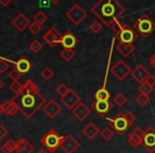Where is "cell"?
I'll return each mask as SVG.
<instances>
[{
  "instance_id": "1",
  "label": "cell",
  "mask_w": 155,
  "mask_h": 153,
  "mask_svg": "<svg viewBox=\"0 0 155 153\" xmlns=\"http://www.w3.org/2000/svg\"><path fill=\"white\" fill-rule=\"evenodd\" d=\"M11 100L17 105L19 112L26 118H31L47 102L45 97L39 93L36 84L31 80L26 81L25 84H22L20 93L14 96Z\"/></svg>"
},
{
  "instance_id": "2",
  "label": "cell",
  "mask_w": 155,
  "mask_h": 153,
  "mask_svg": "<svg viewBox=\"0 0 155 153\" xmlns=\"http://www.w3.org/2000/svg\"><path fill=\"white\" fill-rule=\"evenodd\" d=\"M91 13L95 14L102 24L110 27L115 20L119 19L125 12V8L118 0H99L91 9Z\"/></svg>"
},
{
  "instance_id": "3",
  "label": "cell",
  "mask_w": 155,
  "mask_h": 153,
  "mask_svg": "<svg viewBox=\"0 0 155 153\" xmlns=\"http://www.w3.org/2000/svg\"><path fill=\"white\" fill-rule=\"evenodd\" d=\"M133 28L142 37H148L155 31V22L147 14H142L135 22Z\"/></svg>"
},
{
  "instance_id": "4",
  "label": "cell",
  "mask_w": 155,
  "mask_h": 153,
  "mask_svg": "<svg viewBox=\"0 0 155 153\" xmlns=\"http://www.w3.org/2000/svg\"><path fill=\"white\" fill-rule=\"evenodd\" d=\"M63 136H61L54 129H50L47 133L39 139V142L43 145L45 148L48 149L50 152H55L61 147L63 141Z\"/></svg>"
},
{
  "instance_id": "5",
  "label": "cell",
  "mask_w": 155,
  "mask_h": 153,
  "mask_svg": "<svg viewBox=\"0 0 155 153\" xmlns=\"http://www.w3.org/2000/svg\"><path fill=\"white\" fill-rule=\"evenodd\" d=\"M107 121L110 123V127L114 129V131L119 135H123L127 132V130L131 127L129 120L125 117V114L119 113L114 118H107Z\"/></svg>"
},
{
  "instance_id": "6",
  "label": "cell",
  "mask_w": 155,
  "mask_h": 153,
  "mask_svg": "<svg viewBox=\"0 0 155 153\" xmlns=\"http://www.w3.org/2000/svg\"><path fill=\"white\" fill-rule=\"evenodd\" d=\"M139 34L136 32V30L134 28H132L129 25H124L123 29L116 34V39H118L120 43H125V44H133L136 39L138 38Z\"/></svg>"
},
{
  "instance_id": "7",
  "label": "cell",
  "mask_w": 155,
  "mask_h": 153,
  "mask_svg": "<svg viewBox=\"0 0 155 153\" xmlns=\"http://www.w3.org/2000/svg\"><path fill=\"white\" fill-rule=\"evenodd\" d=\"M131 68L130 66L124 63L122 60H119L115 63L114 65L110 68V72L114 75V77L117 79L118 81H123L127 75H131Z\"/></svg>"
},
{
  "instance_id": "8",
  "label": "cell",
  "mask_w": 155,
  "mask_h": 153,
  "mask_svg": "<svg viewBox=\"0 0 155 153\" xmlns=\"http://www.w3.org/2000/svg\"><path fill=\"white\" fill-rule=\"evenodd\" d=\"M66 17H68L75 26H79L87 17V12L80 5L75 3L71 9H69V11H67Z\"/></svg>"
},
{
  "instance_id": "9",
  "label": "cell",
  "mask_w": 155,
  "mask_h": 153,
  "mask_svg": "<svg viewBox=\"0 0 155 153\" xmlns=\"http://www.w3.org/2000/svg\"><path fill=\"white\" fill-rule=\"evenodd\" d=\"M141 145L144 147L148 152L153 153L155 151V128L149 127L147 131H144L143 138H142Z\"/></svg>"
},
{
  "instance_id": "10",
  "label": "cell",
  "mask_w": 155,
  "mask_h": 153,
  "mask_svg": "<svg viewBox=\"0 0 155 153\" xmlns=\"http://www.w3.org/2000/svg\"><path fill=\"white\" fill-rule=\"evenodd\" d=\"M61 102H62L67 108L72 110L75 105H78V104L81 102V97L78 95L73 89L69 88V91H67L64 96L61 97Z\"/></svg>"
},
{
  "instance_id": "11",
  "label": "cell",
  "mask_w": 155,
  "mask_h": 153,
  "mask_svg": "<svg viewBox=\"0 0 155 153\" xmlns=\"http://www.w3.org/2000/svg\"><path fill=\"white\" fill-rule=\"evenodd\" d=\"M62 35L63 34H61V33L58 32V29L52 27V28H50L49 30L44 34L43 38H44V41L47 43L48 46H50L51 48H54L56 45H58V44L61 43Z\"/></svg>"
},
{
  "instance_id": "12",
  "label": "cell",
  "mask_w": 155,
  "mask_h": 153,
  "mask_svg": "<svg viewBox=\"0 0 155 153\" xmlns=\"http://www.w3.org/2000/svg\"><path fill=\"white\" fill-rule=\"evenodd\" d=\"M61 148L63 149L65 153H74L75 150L80 148V142L78 141L71 134H67L63 138Z\"/></svg>"
},
{
  "instance_id": "13",
  "label": "cell",
  "mask_w": 155,
  "mask_h": 153,
  "mask_svg": "<svg viewBox=\"0 0 155 153\" xmlns=\"http://www.w3.org/2000/svg\"><path fill=\"white\" fill-rule=\"evenodd\" d=\"M113 108H114V104L110 100L107 101H97L96 100L95 102L91 103V108L101 117H105V115L110 111H112Z\"/></svg>"
},
{
  "instance_id": "14",
  "label": "cell",
  "mask_w": 155,
  "mask_h": 153,
  "mask_svg": "<svg viewBox=\"0 0 155 153\" xmlns=\"http://www.w3.org/2000/svg\"><path fill=\"white\" fill-rule=\"evenodd\" d=\"M43 111L47 114L50 119H54L61 112H62V106L58 103L54 99H50L45 103L43 106Z\"/></svg>"
},
{
  "instance_id": "15",
  "label": "cell",
  "mask_w": 155,
  "mask_h": 153,
  "mask_svg": "<svg viewBox=\"0 0 155 153\" xmlns=\"http://www.w3.org/2000/svg\"><path fill=\"white\" fill-rule=\"evenodd\" d=\"M143 134H144V131L141 128L136 127L135 129L130 133V135L127 136V142H129L133 148H137L138 146L141 145Z\"/></svg>"
},
{
  "instance_id": "16",
  "label": "cell",
  "mask_w": 155,
  "mask_h": 153,
  "mask_svg": "<svg viewBox=\"0 0 155 153\" xmlns=\"http://www.w3.org/2000/svg\"><path fill=\"white\" fill-rule=\"evenodd\" d=\"M150 75H151V73L149 72L148 69H147L146 67H144L143 65H141V64L137 65V66H136L135 68L131 71V75L133 77V79L135 81H137L139 84H140V83L146 82L147 78H148Z\"/></svg>"
},
{
  "instance_id": "17",
  "label": "cell",
  "mask_w": 155,
  "mask_h": 153,
  "mask_svg": "<svg viewBox=\"0 0 155 153\" xmlns=\"http://www.w3.org/2000/svg\"><path fill=\"white\" fill-rule=\"evenodd\" d=\"M71 113H72V115L79 121H83L84 119H86L87 117H88L89 114H91V110H89V108L85 103L80 102L78 105H75L74 108L71 110Z\"/></svg>"
},
{
  "instance_id": "18",
  "label": "cell",
  "mask_w": 155,
  "mask_h": 153,
  "mask_svg": "<svg viewBox=\"0 0 155 153\" xmlns=\"http://www.w3.org/2000/svg\"><path fill=\"white\" fill-rule=\"evenodd\" d=\"M60 44L64 47V49H73L79 44V39L74 36V34H72L71 31H66L62 35Z\"/></svg>"
},
{
  "instance_id": "19",
  "label": "cell",
  "mask_w": 155,
  "mask_h": 153,
  "mask_svg": "<svg viewBox=\"0 0 155 153\" xmlns=\"http://www.w3.org/2000/svg\"><path fill=\"white\" fill-rule=\"evenodd\" d=\"M30 24L31 22L28 19V17L22 13H19L18 15H16V17H14V19L12 20V25L14 26V28L17 29L19 32H22L27 28H29Z\"/></svg>"
},
{
  "instance_id": "20",
  "label": "cell",
  "mask_w": 155,
  "mask_h": 153,
  "mask_svg": "<svg viewBox=\"0 0 155 153\" xmlns=\"http://www.w3.org/2000/svg\"><path fill=\"white\" fill-rule=\"evenodd\" d=\"M15 68L17 69L21 75H26V73H28L29 71L31 70L32 64H31V62L27 58L21 56V58H18L15 62Z\"/></svg>"
},
{
  "instance_id": "21",
  "label": "cell",
  "mask_w": 155,
  "mask_h": 153,
  "mask_svg": "<svg viewBox=\"0 0 155 153\" xmlns=\"http://www.w3.org/2000/svg\"><path fill=\"white\" fill-rule=\"evenodd\" d=\"M82 132L88 139H94L100 133V130L94 122H88L82 129Z\"/></svg>"
},
{
  "instance_id": "22",
  "label": "cell",
  "mask_w": 155,
  "mask_h": 153,
  "mask_svg": "<svg viewBox=\"0 0 155 153\" xmlns=\"http://www.w3.org/2000/svg\"><path fill=\"white\" fill-rule=\"evenodd\" d=\"M116 49H117V51L121 54V55L124 56V58H127V56H129L130 54L135 50V46H134L133 44L119 43L118 45H117Z\"/></svg>"
},
{
  "instance_id": "23",
  "label": "cell",
  "mask_w": 155,
  "mask_h": 153,
  "mask_svg": "<svg viewBox=\"0 0 155 153\" xmlns=\"http://www.w3.org/2000/svg\"><path fill=\"white\" fill-rule=\"evenodd\" d=\"M2 108L3 113L5 115H10V116H14V115H16L19 112V108H17V105L12 100H8L5 103H2Z\"/></svg>"
},
{
  "instance_id": "24",
  "label": "cell",
  "mask_w": 155,
  "mask_h": 153,
  "mask_svg": "<svg viewBox=\"0 0 155 153\" xmlns=\"http://www.w3.org/2000/svg\"><path fill=\"white\" fill-rule=\"evenodd\" d=\"M94 97L97 101H107L110 99V93L105 88V86H102L101 88L96 91Z\"/></svg>"
},
{
  "instance_id": "25",
  "label": "cell",
  "mask_w": 155,
  "mask_h": 153,
  "mask_svg": "<svg viewBox=\"0 0 155 153\" xmlns=\"http://www.w3.org/2000/svg\"><path fill=\"white\" fill-rule=\"evenodd\" d=\"M15 146H16V142L13 139H10L5 145H2L1 151H2V153H12L15 151Z\"/></svg>"
},
{
  "instance_id": "26",
  "label": "cell",
  "mask_w": 155,
  "mask_h": 153,
  "mask_svg": "<svg viewBox=\"0 0 155 153\" xmlns=\"http://www.w3.org/2000/svg\"><path fill=\"white\" fill-rule=\"evenodd\" d=\"M60 55L65 62H70V61L74 58L75 53L72 49H63L62 51H61Z\"/></svg>"
},
{
  "instance_id": "27",
  "label": "cell",
  "mask_w": 155,
  "mask_h": 153,
  "mask_svg": "<svg viewBox=\"0 0 155 153\" xmlns=\"http://www.w3.org/2000/svg\"><path fill=\"white\" fill-rule=\"evenodd\" d=\"M47 20H48V16L46 15L43 11H38L34 15V22H36V24H38L39 26H43Z\"/></svg>"
},
{
  "instance_id": "28",
  "label": "cell",
  "mask_w": 155,
  "mask_h": 153,
  "mask_svg": "<svg viewBox=\"0 0 155 153\" xmlns=\"http://www.w3.org/2000/svg\"><path fill=\"white\" fill-rule=\"evenodd\" d=\"M153 88H154V87H152L151 85H149L148 83H146V82L140 83L139 86H138V91H139V93L143 94V95H147V96H149L151 93H152Z\"/></svg>"
},
{
  "instance_id": "29",
  "label": "cell",
  "mask_w": 155,
  "mask_h": 153,
  "mask_svg": "<svg viewBox=\"0 0 155 153\" xmlns=\"http://www.w3.org/2000/svg\"><path fill=\"white\" fill-rule=\"evenodd\" d=\"M136 102H137V104L139 106H141V108H144V106L148 105L149 102H150V98H149V96H147V95H143V94H139V95L136 97Z\"/></svg>"
},
{
  "instance_id": "30",
  "label": "cell",
  "mask_w": 155,
  "mask_h": 153,
  "mask_svg": "<svg viewBox=\"0 0 155 153\" xmlns=\"http://www.w3.org/2000/svg\"><path fill=\"white\" fill-rule=\"evenodd\" d=\"M100 134H101L102 138H103L104 140H110L113 137H114V131H113L110 128H104L103 130H102L101 132H100Z\"/></svg>"
},
{
  "instance_id": "31",
  "label": "cell",
  "mask_w": 155,
  "mask_h": 153,
  "mask_svg": "<svg viewBox=\"0 0 155 153\" xmlns=\"http://www.w3.org/2000/svg\"><path fill=\"white\" fill-rule=\"evenodd\" d=\"M127 102V97H125L123 94H121V93H118L116 96H115V98H114V103L116 104V105H118V106H122V105H124L125 103Z\"/></svg>"
},
{
  "instance_id": "32",
  "label": "cell",
  "mask_w": 155,
  "mask_h": 153,
  "mask_svg": "<svg viewBox=\"0 0 155 153\" xmlns=\"http://www.w3.org/2000/svg\"><path fill=\"white\" fill-rule=\"evenodd\" d=\"M89 30L93 33H95V34L99 33L100 31L102 30V22H100L99 20H94V22H91V25H89Z\"/></svg>"
},
{
  "instance_id": "33",
  "label": "cell",
  "mask_w": 155,
  "mask_h": 153,
  "mask_svg": "<svg viewBox=\"0 0 155 153\" xmlns=\"http://www.w3.org/2000/svg\"><path fill=\"white\" fill-rule=\"evenodd\" d=\"M41 75L45 79L46 81H50L52 79V77L54 75V72L49 68V67H45V68L41 70Z\"/></svg>"
},
{
  "instance_id": "34",
  "label": "cell",
  "mask_w": 155,
  "mask_h": 153,
  "mask_svg": "<svg viewBox=\"0 0 155 153\" xmlns=\"http://www.w3.org/2000/svg\"><path fill=\"white\" fill-rule=\"evenodd\" d=\"M30 49L32 50L34 53H38V52H41V49H43V44L39 41H37V39H35V41H33L32 43L30 44Z\"/></svg>"
},
{
  "instance_id": "35",
  "label": "cell",
  "mask_w": 155,
  "mask_h": 153,
  "mask_svg": "<svg viewBox=\"0 0 155 153\" xmlns=\"http://www.w3.org/2000/svg\"><path fill=\"white\" fill-rule=\"evenodd\" d=\"M21 88H22V84H20L18 81H14V82H12L11 85H10V89H11L15 95L19 94L20 91H21Z\"/></svg>"
},
{
  "instance_id": "36",
  "label": "cell",
  "mask_w": 155,
  "mask_h": 153,
  "mask_svg": "<svg viewBox=\"0 0 155 153\" xmlns=\"http://www.w3.org/2000/svg\"><path fill=\"white\" fill-rule=\"evenodd\" d=\"M29 144V141L26 139V138H20V139H18L17 141H16V146H15V151L16 152H19L21 149H24L25 147L27 146V145Z\"/></svg>"
},
{
  "instance_id": "37",
  "label": "cell",
  "mask_w": 155,
  "mask_h": 153,
  "mask_svg": "<svg viewBox=\"0 0 155 153\" xmlns=\"http://www.w3.org/2000/svg\"><path fill=\"white\" fill-rule=\"evenodd\" d=\"M21 73L19 72V71L17 70L16 68H14V69H12L11 71H10V73H9V78L11 79L12 81H18L20 78H21Z\"/></svg>"
},
{
  "instance_id": "38",
  "label": "cell",
  "mask_w": 155,
  "mask_h": 153,
  "mask_svg": "<svg viewBox=\"0 0 155 153\" xmlns=\"http://www.w3.org/2000/svg\"><path fill=\"white\" fill-rule=\"evenodd\" d=\"M68 91H69V87L67 86V85L65 84V83H61V84L58 85V86L56 87V89H55L56 94H58V95H60V97L64 96L65 94H66Z\"/></svg>"
},
{
  "instance_id": "39",
  "label": "cell",
  "mask_w": 155,
  "mask_h": 153,
  "mask_svg": "<svg viewBox=\"0 0 155 153\" xmlns=\"http://www.w3.org/2000/svg\"><path fill=\"white\" fill-rule=\"evenodd\" d=\"M123 27H124V25H123L119 19H117V20H115V22H113V25L110 26V28H112L113 30H114V32L117 34V33L120 32V31L122 30Z\"/></svg>"
},
{
  "instance_id": "40",
  "label": "cell",
  "mask_w": 155,
  "mask_h": 153,
  "mask_svg": "<svg viewBox=\"0 0 155 153\" xmlns=\"http://www.w3.org/2000/svg\"><path fill=\"white\" fill-rule=\"evenodd\" d=\"M41 26H39L38 24H36V22H31L30 26H29V30H30V32L32 33V34H37V33L41 31Z\"/></svg>"
},
{
  "instance_id": "41",
  "label": "cell",
  "mask_w": 155,
  "mask_h": 153,
  "mask_svg": "<svg viewBox=\"0 0 155 153\" xmlns=\"http://www.w3.org/2000/svg\"><path fill=\"white\" fill-rule=\"evenodd\" d=\"M10 67V64L8 61L5 60H0V73L2 75V73L7 72L8 69H9Z\"/></svg>"
},
{
  "instance_id": "42",
  "label": "cell",
  "mask_w": 155,
  "mask_h": 153,
  "mask_svg": "<svg viewBox=\"0 0 155 153\" xmlns=\"http://www.w3.org/2000/svg\"><path fill=\"white\" fill-rule=\"evenodd\" d=\"M33 151H34V146H33L31 142H29V144L27 145L24 149H21L18 153H33Z\"/></svg>"
},
{
  "instance_id": "43",
  "label": "cell",
  "mask_w": 155,
  "mask_h": 153,
  "mask_svg": "<svg viewBox=\"0 0 155 153\" xmlns=\"http://www.w3.org/2000/svg\"><path fill=\"white\" fill-rule=\"evenodd\" d=\"M8 133H9V132H8V130L3 127L2 123H0V141H1V140H2L3 138L8 135Z\"/></svg>"
},
{
  "instance_id": "44",
  "label": "cell",
  "mask_w": 155,
  "mask_h": 153,
  "mask_svg": "<svg viewBox=\"0 0 155 153\" xmlns=\"http://www.w3.org/2000/svg\"><path fill=\"white\" fill-rule=\"evenodd\" d=\"M124 114H125V117H127V119L129 120L130 125H132V123H133L134 121H135V119H136L135 115H134L132 112H127V113H124Z\"/></svg>"
},
{
  "instance_id": "45",
  "label": "cell",
  "mask_w": 155,
  "mask_h": 153,
  "mask_svg": "<svg viewBox=\"0 0 155 153\" xmlns=\"http://www.w3.org/2000/svg\"><path fill=\"white\" fill-rule=\"evenodd\" d=\"M146 83H148L149 85H151L152 87H154L155 86V75H150L147 78V80H146Z\"/></svg>"
},
{
  "instance_id": "46",
  "label": "cell",
  "mask_w": 155,
  "mask_h": 153,
  "mask_svg": "<svg viewBox=\"0 0 155 153\" xmlns=\"http://www.w3.org/2000/svg\"><path fill=\"white\" fill-rule=\"evenodd\" d=\"M13 0H0V5H2V7H8L9 5H11V2Z\"/></svg>"
},
{
  "instance_id": "47",
  "label": "cell",
  "mask_w": 155,
  "mask_h": 153,
  "mask_svg": "<svg viewBox=\"0 0 155 153\" xmlns=\"http://www.w3.org/2000/svg\"><path fill=\"white\" fill-rule=\"evenodd\" d=\"M149 63L151 64V66L153 67V68L155 69V53L152 54V56L150 58V60H149Z\"/></svg>"
},
{
  "instance_id": "48",
  "label": "cell",
  "mask_w": 155,
  "mask_h": 153,
  "mask_svg": "<svg viewBox=\"0 0 155 153\" xmlns=\"http://www.w3.org/2000/svg\"><path fill=\"white\" fill-rule=\"evenodd\" d=\"M61 1H62V0H50V2H51L52 5H58Z\"/></svg>"
},
{
  "instance_id": "49",
  "label": "cell",
  "mask_w": 155,
  "mask_h": 153,
  "mask_svg": "<svg viewBox=\"0 0 155 153\" xmlns=\"http://www.w3.org/2000/svg\"><path fill=\"white\" fill-rule=\"evenodd\" d=\"M3 87H5V83H3V81L1 80V79H0V91H1V89H2Z\"/></svg>"
},
{
  "instance_id": "50",
  "label": "cell",
  "mask_w": 155,
  "mask_h": 153,
  "mask_svg": "<svg viewBox=\"0 0 155 153\" xmlns=\"http://www.w3.org/2000/svg\"><path fill=\"white\" fill-rule=\"evenodd\" d=\"M3 114V108H2V104L0 103V116Z\"/></svg>"
},
{
  "instance_id": "51",
  "label": "cell",
  "mask_w": 155,
  "mask_h": 153,
  "mask_svg": "<svg viewBox=\"0 0 155 153\" xmlns=\"http://www.w3.org/2000/svg\"><path fill=\"white\" fill-rule=\"evenodd\" d=\"M37 153H48V152H47V151H46V150H39Z\"/></svg>"
}]
</instances>
